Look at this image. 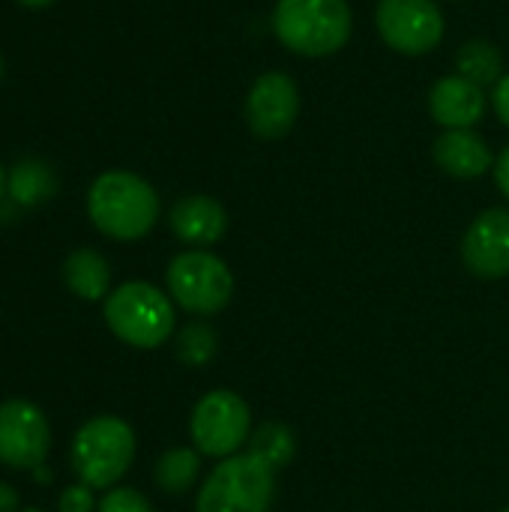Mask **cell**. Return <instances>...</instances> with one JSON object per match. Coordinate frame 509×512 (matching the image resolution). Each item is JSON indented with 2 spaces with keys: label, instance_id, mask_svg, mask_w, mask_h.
<instances>
[{
  "label": "cell",
  "instance_id": "7a4b0ae2",
  "mask_svg": "<svg viewBox=\"0 0 509 512\" xmlns=\"http://www.w3.org/2000/svg\"><path fill=\"white\" fill-rule=\"evenodd\" d=\"M273 36L300 57H330L342 51L354 30L348 0H276Z\"/></svg>",
  "mask_w": 509,
  "mask_h": 512
},
{
  "label": "cell",
  "instance_id": "603a6c76",
  "mask_svg": "<svg viewBox=\"0 0 509 512\" xmlns=\"http://www.w3.org/2000/svg\"><path fill=\"white\" fill-rule=\"evenodd\" d=\"M492 108H495L498 120L509 129V72H504V78L492 90Z\"/></svg>",
  "mask_w": 509,
  "mask_h": 512
},
{
  "label": "cell",
  "instance_id": "30bf717a",
  "mask_svg": "<svg viewBox=\"0 0 509 512\" xmlns=\"http://www.w3.org/2000/svg\"><path fill=\"white\" fill-rule=\"evenodd\" d=\"M300 114L297 81L285 72H264L255 78L246 96V123L255 138L279 141L285 138Z\"/></svg>",
  "mask_w": 509,
  "mask_h": 512
},
{
  "label": "cell",
  "instance_id": "2e32d148",
  "mask_svg": "<svg viewBox=\"0 0 509 512\" xmlns=\"http://www.w3.org/2000/svg\"><path fill=\"white\" fill-rule=\"evenodd\" d=\"M54 189H57L54 171L39 159H21L6 177V192L18 207H36L48 201Z\"/></svg>",
  "mask_w": 509,
  "mask_h": 512
},
{
  "label": "cell",
  "instance_id": "d4e9b609",
  "mask_svg": "<svg viewBox=\"0 0 509 512\" xmlns=\"http://www.w3.org/2000/svg\"><path fill=\"white\" fill-rule=\"evenodd\" d=\"M18 510V495L12 486L0 483V512H15Z\"/></svg>",
  "mask_w": 509,
  "mask_h": 512
},
{
  "label": "cell",
  "instance_id": "ffe728a7",
  "mask_svg": "<svg viewBox=\"0 0 509 512\" xmlns=\"http://www.w3.org/2000/svg\"><path fill=\"white\" fill-rule=\"evenodd\" d=\"M216 351H219V336L204 321H192L177 333V357L189 369H201V366L213 363Z\"/></svg>",
  "mask_w": 509,
  "mask_h": 512
},
{
  "label": "cell",
  "instance_id": "ac0fdd59",
  "mask_svg": "<svg viewBox=\"0 0 509 512\" xmlns=\"http://www.w3.org/2000/svg\"><path fill=\"white\" fill-rule=\"evenodd\" d=\"M201 474V453L195 447L165 450L153 468V480L165 495H186Z\"/></svg>",
  "mask_w": 509,
  "mask_h": 512
},
{
  "label": "cell",
  "instance_id": "4fadbf2b",
  "mask_svg": "<svg viewBox=\"0 0 509 512\" xmlns=\"http://www.w3.org/2000/svg\"><path fill=\"white\" fill-rule=\"evenodd\" d=\"M168 225L180 243L192 249H207L225 237L228 213L210 195H183L180 201H174L168 213Z\"/></svg>",
  "mask_w": 509,
  "mask_h": 512
},
{
  "label": "cell",
  "instance_id": "7402d4cb",
  "mask_svg": "<svg viewBox=\"0 0 509 512\" xmlns=\"http://www.w3.org/2000/svg\"><path fill=\"white\" fill-rule=\"evenodd\" d=\"M57 510L60 512H93L96 510V501H93V492L90 486L78 483V486H69L63 489L60 501H57Z\"/></svg>",
  "mask_w": 509,
  "mask_h": 512
},
{
  "label": "cell",
  "instance_id": "8fae6325",
  "mask_svg": "<svg viewBox=\"0 0 509 512\" xmlns=\"http://www.w3.org/2000/svg\"><path fill=\"white\" fill-rule=\"evenodd\" d=\"M462 261L477 279L509 276V207L483 210L462 237Z\"/></svg>",
  "mask_w": 509,
  "mask_h": 512
},
{
  "label": "cell",
  "instance_id": "e0dca14e",
  "mask_svg": "<svg viewBox=\"0 0 509 512\" xmlns=\"http://www.w3.org/2000/svg\"><path fill=\"white\" fill-rule=\"evenodd\" d=\"M504 54L498 51V45H492L489 39H468L459 51H456V75L489 87L498 84L504 78Z\"/></svg>",
  "mask_w": 509,
  "mask_h": 512
},
{
  "label": "cell",
  "instance_id": "f546056e",
  "mask_svg": "<svg viewBox=\"0 0 509 512\" xmlns=\"http://www.w3.org/2000/svg\"><path fill=\"white\" fill-rule=\"evenodd\" d=\"M501 512H509V507H507V510H501Z\"/></svg>",
  "mask_w": 509,
  "mask_h": 512
},
{
  "label": "cell",
  "instance_id": "ba28073f",
  "mask_svg": "<svg viewBox=\"0 0 509 512\" xmlns=\"http://www.w3.org/2000/svg\"><path fill=\"white\" fill-rule=\"evenodd\" d=\"M375 27L381 39L405 57L435 51L447 30L444 12L435 0H378Z\"/></svg>",
  "mask_w": 509,
  "mask_h": 512
},
{
  "label": "cell",
  "instance_id": "52a82bcc",
  "mask_svg": "<svg viewBox=\"0 0 509 512\" xmlns=\"http://www.w3.org/2000/svg\"><path fill=\"white\" fill-rule=\"evenodd\" d=\"M189 438L201 456L228 459L246 450L252 438V411L234 390L204 393L189 417Z\"/></svg>",
  "mask_w": 509,
  "mask_h": 512
},
{
  "label": "cell",
  "instance_id": "484cf974",
  "mask_svg": "<svg viewBox=\"0 0 509 512\" xmlns=\"http://www.w3.org/2000/svg\"><path fill=\"white\" fill-rule=\"evenodd\" d=\"M15 3H21V6H27V9H45V6H51L54 0H15Z\"/></svg>",
  "mask_w": 509,
  "mask_h": 512
},
{
  "label": "cell",
  "instance_id": "f1b7e54d",
  "mask_svg": "<svg viewBox=\"0 0 509 512\" xmlns=\"http://www.w3.org/2000/svg\"><path fill=\"white\" fill-rule=\"evenodd\" d=\"M24 512H42V510H24Z\"/></svg>",
  "mask_w": 509,
  "mask_h": 512
},
{
  "label": "cell",
  "instance_id": "7c38bea8",
  "mask_svg": "<svg viewBox=\"0 0 509 512\" xmlns=\"http://www.w3.org/2000/svg\"><path fill=\"white\" fill-rule=\"evenodd\" d=\"M486 93L462 75H444L429 90V114L444 129H474L486 117Z\"/></svg>",
  "mask_w": 509,
  "mask_h": 512
},
{
  "label": "cell",
  "instance_id": "83f0119b",
  "mask_svg": "<svg viewBox=\"0 0 509 512\" xmlns=\"http://www.w3.org/2000/svg\"><path fill=\"white\" fill-rule=\"evenodd\" d=\"M0 78H3V60H0Z\"/></svg>",
  "mask_w": 509,
  "mask_h": 512
},
{
  "label": "cell",
  "instance_id": "277c9868",
  "mask_svg": "<svg viewBox=\"0 0 509 512\" xmlns=\"http://www.w3.org/2000/svg\"><path fill=\"white\" fill-rule=\"evenodd\" d=\"M276 471L249 450L222 459L198 489L195 512H270Z\"/></svg>",
  "mask_w": 509,
  "mask_h": 512
},
{
  "label": "cell",
  "instance_id": "9c48e42d",
  "mask_svg": "<svg viewBox=\"0 0 509 512\" xmlns=\"http://www.w3.org/2000/svg\"><path fill=\"white\" fill-rule=\"evenodd\" d=\"M51 450V429L45 414L27 399L0 405V462L15 471L42 468Z\"/></svg>",
  "mask_w": 509,
  "mask_h": 512
},
{
  "label": "cell",
  "instance_id": "9a60e30c",
  "mask_svg": "<svg viewBox=\"0 0 509 512\" xmlns=\"http://www.w3.org/2000/svg\"><path fill=\"white\" fill-rule=\"evenodd\" d=\"M63 282L75 297L87 303L105 300L111 288V264L96 249H75L63 261Z\"/></svg>",
  "mask_w": 509,
  "mask_h": 512
},
{
  "label": "cell",
  "instance_id": "d6986e66",
  "mask_svg": "<svg viewBox=\"0 0 509 512\" xmlns=\"http://www.w3.org/2000/svg\"><path fill=\"white\" fill-rule=\"evenodd\" d=\"M246 450L279 474L282 468L291 465V459L297 453V438L285 423L270 420V423H261V426L252 429V438H249Z\"/></svg>",
  "mask_w": 509,
  "mask_h": 512
},
{
  "label": "cell",
  "instance_id": "5bb4252c",
  "mask_svg": "<svg viewBox=\"0 0 509 512\" xmlns=\"http://www.w3.org/2000/svg\"><path fill=\"white\" fill-rule=\"evenodd\" d=\"M435 165L456 180H477L495 168L492 147L474 129H444L432 144Z\"/></svg>",
  "mask_w": 509,
  "mask_h": 512
},
{
  "label": "cell",
  "instance_id": "3957f363",
  "mask_svg": "<svg viewBox=\"0 0 509 512\" xmlns=\"http://www.w3.org/2000/svg\"><path fill=\"white\" fill-rule=\"evenodd\" d=\"M174 300L150 282H123L105 297V324L132 348L153 351L174 333Z\"/></svg>",
  "mask_w": 509,
  "mask_h": 512
},
{
  "label": "cell",
  "instance_id": "44dd1931",
  "mask_svg": "<svg viewBox=\"0 0 509 512\" xmlns=\"http://www.w3.org/2000/svg\"><path fill=\"white\" fill-rule=\"evenodd\" d=\"M99 512H153V507L135 489H108L99 501Z\"/></svg>",
  "mask_w": 509,
  "mask_h": 512
},
{
  "label": "cell",
  "instance_id": "6da1fadb",
  "mask_svg": "<svg viewBox=\"0 0 509 512\" xmlns=\"http://www.w3.org/2000/svg\"><path fill=\"white\" fill-rule=\"evenodd\" d=\"M162 204L156 189L132 171H105L87 189V216L111 240L132 243L147 237L159 222Z\"/></svg>",
  "mask_w": 509,
  "mask_h": 512
},
{
  "label": "cell",
  "instance_id": "cb8c5ba5",
  "mask_svg": "<svg viewBox=\"0 0 509 512\" xmlns=\"http://www.w3.org/2000/svg\"><path fill=\"white\" fill-rule=\"evenodd\" d=\"M495 183H498V192L509 201V144L495 156Z\"/></svg>",
  "mask_w": 509,
  "mask_h": 512
},
{
  "label": "cell",
  "instance_id": "4316f807",
  "mask_svg": "<svg viewBox=\"0 0 509 512\" xmlns=\"http://www.w3.org/2000/svg\"><path fill=\"white\" fill-rule=\"evenodd\" d=\"M3 192H6V174H3V168H0V198H3Z\"/></svg>",
  "mask_w": 509,
  "mask_h": 512
},
{
  "label": "cell",
  "instance_id": "5b68a950",
  "mask_svg": "<svg viewBox=\"0 0 509 512\" xmlns=\"http://www.w3.org/2000/svg\"><path fill=\"white\" fill-rule=\"evenodd\" d=\"M72 471L90 489H111L135 459V432L120 417H93L72 438Z\"/></svg>",
  "mask_w": 509,
  "mask_h": 512
},
{
  "label": "cell",
  "instance_id": "8992f818",
  "mask_svg": "<svg viewBox=\"0 0 509 512\" xmlns=\"http://www.w3.org/2000/svg\"><path fill=\"white\" fill-rule=\"evenodd\" d=\"M165 285L168 297L198 318L222 312L234 297L231 267L207 249H186L174 255L165 270Z\"/></svg>",
  "mask_w": 509,
  "mask_h": 512
}]
</instances>
